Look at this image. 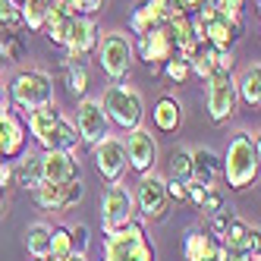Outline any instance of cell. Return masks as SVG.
Masks as SVG:
<instances>
[{
    "mask_svg": "<svg viewBox=\"0 0 261 261\" xmlns=\"http://www.w3.org/2000/svg\"><path fill=\"white\" fill-rule=\"evenodd\" d=\"M47 7H50V0H29V4H19V10H22V25L41 32L44 22H47Z\"/></svg>",
    "mask_w": 261,
    "mask_h": 261,
    "instance_id": "obj_28",
    "label": "cell"
},
{
    "mask_svg": "<svg viewBox=\"0 0 261 261\" xmlns=\"http://www.w3.org/2000/svg\"><path fill=\"white\" fill-rule=\"evenodd\" d=\"M179 123H182V107H179V101L170 98V95H164L154 104V126L161 129V133H176Z\"/></svg>",
    "mask_w": 261,
    "mask_h": 261,
    "instance_id": "obj_23",
    "label": "cell"
},
{
    "mask_svg": "<svg viewBox=\"0 0 261 261\" xmlns=\"http://www.w3.org/2000/svg\"><path fill=\"white\" fill-rule=\"evenodd\" d=\"M230 261H258V252H249V255H230Z\"/></svg>",
    "mask_w": 261,
    "mask_h": 261,
    "instance_id": "obj_45",
    "label": "cell"
},
{
    "mask_svg": "<svg viewBox=\"0 0 261 261\" xmlns=\"http://www.w3.org/2000/svg\"><path fill=\"white\" fill-rule=\"evenodd\" d=\"M214 69L217 72H230L233 69V50H217L214 47Z\"/></svg>",
    "mask_w": 261,
    "mask_h": 261,
    "instance_id": "obj_38",
    "label": "cell"
},
{
    "mask_svg": "<svg viewBox=\"0 0 261 261\" xmlns=\"http://www.w3.org/2000/svg\"><path fill=\"white\" fill-rule=\"evenodd\" d=\"M10 101L19 110H38L54 104V79L41 69H19L10 82Z\"/></svg>",
    "mask_w": 261,
    "mask_h": 261,
    "instance_id": "obj_5",
    "label": "cell"
},
{
    "mask_svg": "<svg viewBox=\"0 0 261 261\" xmlns=\"http://www.w3.org/2000/svg\"><path fill=\"white\" fill-rule=\"evenodd\" d=\"M161 69L167 72V79H170V82H176V85H179L186 76H189V57H182V54H173V57L167 60Z\"/></svg>",
    "mask_w": 261,
    "mask_h": 261,
    "instance_id": "obj_33",
    "label": "cell"
},
{
    "mask_svg": "<svg viewBox=\"0 0 261 261\" xmlns=\"http://www.w3.org/2000/svg\"><path fill=\"white\" fill-rule=\"evenodd\" d=\"M98 22L91 16H72L69 22V35H66V60L63 63H85V57L98 47Z\"/></svg>",
    "mask_w": 261,
    "mask_h": 261,
    "instance_id": "obj_12",
    "label": "cell"
},
{
    "mask_svg": "<svg viewBox=\"0 0 261 261\" xmlns=\"http://www.w3.org/2000/svg\"><path fill=\"white\" fill-rule=\"evenodd\" d=\"M107 0H79V16H95L98 10H104Z\"/></svg>",
    "mask_w": 261,
    "mask_h": 261,
    "instance_id": "obj_39",
    "label": "cell"
},
{
    "mask_svg": "<svg viewBox=\"0 0 261 261\" xmlns=\"http://www.w3.org/2000/svg\"><path fill=\"white\" fill-rule=\"evenodd\" d=\"M198 208L208 214V217H211V214H217V211H223V195L214 189V186H208V192H204V198H201Z\"/></svg>",
    "mask_w": 261,
    "mask_h": 261,
    "instance_id": "obj_36",
    "label": "cell"
},
{
    "mask_svg": "<svg viewBox=\"0 0 261 261\" xmlns=\"http://www.w3.org/2000/svg\"><path fill=\"white\" fill-rule=\"evenodd\" d=\"M167 173L176 182H189L192 179V151L189 148H173L170 161H167Z\"/></svg>",
    "mask_w": 261,
    "mask_h": 261,
    "instance_id": "obj_27",
    "label": "cell"
},
{
    "mask_svg": "<svg viewBox=\"0 0 261 261\" xmlns=\"http://www.w3.org/2000/svg\"><path fill=\"white\" fill-rule=\"evenodd\" d=\"M214 236L204 230V227H192L189 233H186V242H182V255H186V261H204L211 255V249H214Z\"/></svg>",
    "mask_w": 261,
    "mask_h": 261,
    "instance_id": "obj_22",
    "label": "cell"
},
{
    "mask_svg": "<svg viewBox=\"0 0 261 261\" xmlns=\"http://www.w3.org/2000/svg\"><path fill=\"white\" fill-rule=\"evenodd\" d=\"M204 261H230V252L220 246V242H214V249H211V255L204 258Z\"/></svg>",
    "mask_w": 261,
    "mask_h": 261,
    "instance_id": "obj_42",
    "label": "cell"
},
{
    "mask_svg": "<svg viewBox=\"0 0 261 261\" xmlns=\"http://www.w3.org/2000/svg\"><path fill=\"white\" fill-rule=\"evenodd\" d=\"M101 261H154V246L139 220L104 236V258Z\"/></svg>",
    "mask_w": 261,
    "mask_h": 261,
    "instance_id": "obj_3",
    "label": "cell"
},
{
    "mask_svg": "<svg viewBox=\"0 0 261 261\" xmlns=\"http://www.w3.org/2000/svg\"><path fill=\"white\" fill-rule=\"evenodd\" d=\"M223 249H227L230 255H249V252H258V227H249L246 220L239 217H230L227 230H223V236L217 239Z\"/></svg>",
    "mask_w": 261,
    "mask_h": 261,
    "instance_id": "obj_17",
    "label": "cell"
},
{
    "mask_svg": "<svg viewBox=\"0 0 261 261\" xmlns=\"http://www.w3.org/2000/svg\"><path fill=\"white\" fill-rule=\"evenodd\" d=\"M129 29H133V35H145L148 29H154V22L148 19V13H145V7H142V4L133 10V16H129Z\"/></svg>",
    "mask_w": 261,
    "mask_h": 261,
    "instance_id": "obj_35",
    "label": "cell"
},
{
    "mask_svg": "<svg viewBox=\"0 0 261 261\" xmlns=\"http://www.w3.org/2000/svg\"><path fill=\"white\" fill-rule=\"evenodd\" d=\"M236 91H239V101H246L249 107L261 104V66L258 63H252L242 72V79L236 82Z\"/></svg>",
    "mask_w": 261,
    "mask_h": 261,
    "instance_id": "obj_25",
    "label": "cell"
},
{
    "mask_svg": "<svg viewBox=\"0 0 261 261\" xmlns=\"http://www.w3.org/2000/svg\"><path fill=\"white\" fill-rule=\"evenodd\" d=\"M63 69H66V85H69V91L72 95H85L88 91V69H85V63H63Z\"/></svg>",
    "mask_w": 261,
    "mask_h": 261,
    "instance_id": "obj_31",
    "label": "cell"
},
{
    "mask_svg": "<svg viewBox=\"0 0 261 261\" xmlns=\"http://www.w3.org/2000/svg\"><path fill=\"white\" fill-rule=\"evenodd\" d=\"M201 4H204V0H179V7H182V13H186V16H195Z\"/></svg>",
    "mask_w": 261,
    "mask_h": 261,
    "instance_id": "obj_43",
    "label": "cell"
},
{
    "mask_svg": "<svg viewBox=\"0 0 261 261\" xmlns=\"http://www.w3.org/2000/svg\"><path fill=\"white\" fill-rule=\"evenodd\" d=\"M76 133L82 145H98L104 136H110V120L98 98H82L76 110Z\"/></svg>",
    "mask_w": 261,
    "mask_h": 261,
    "instance_id": "obj_13",
    "label": "cell"
},
{
    "mask_svg": "<svg viewBox=\"0 0 261 261\" xmlns=\"http://www.w3.org/2000/svg\"><path fill=\"white\" fill-rule=\"evenodd\" d=\"M41 170L44 182H76L79 173V161L72 151H44L41 154Z\"/></svg>",
    "mask_w": 261,
    "mask_h": 261,
    "instance_id": "obj_18",
    "label": "cell"
},
{
    "mask_svg": "<svg viewBox=\"0 0 261 261\" xmlns=\"http://www.w3.org/2000/svg\"><path fill=\"white\" fill-rule=\"evenodd\" d=\"M239 35H242V22H233L227 16H217L214 22L204 25V41L217 50H230L239 41Z\"/></svg>",
    "mask_w": 261,
    "mask_h": 261,
    "instance_id": "obj_19",
    "label": "cell"
},
{
    "mask_svg": "<svg viewBox=\"0 0 261 261\" xmlns=\"http://www.w3.org/2000/svg\"><path fill=\"white\" fill-rule=\"evenodd\" d=\"M29 261H44V258H29Z\"/></svg>",
    "mask_w": 261,
    "mask_h": 261,
    "instance_id": "obj_49",
    "label": "cell"
},
{
    "mask_svg": "<svg viewBox=\"0 0 261 261\" xmlns=\"http://www.w3.org/2000/svg\"><path fill=\"white\" fill-rule=\"evenodd\" d=\"M25 139H29V129L25 120L10 110V114L0 117V158L4 161H16L25 154Z\"/></svg>",
    "mask_w": 261,
    "mask_h": 261,
    "instance_id": "obj_16",
    "label": "cell"
},
{
    "mask_svg": "<svg viewBox=\"0 0 261 261\" xmlns=\"http://www.w3.org/2000/svg\"><path fill=\"white\" fill-rule=\"evenodd\" d=\"M91 148H95V170H98V176H101L107 186H110V182H123V176H126V170H129L123 139L104 136L98 145H91Z\"/></svg>",
    "mask_w": 261,
    "mask_h": 261,
    "instance_id": "obj_10",
    "label": "cell"
},
{
    "mask_svg": "<svg viewBox=\"0 0 261 261\" xmlns=\"http://www.w3.org/2000/svg\"><path fill=\"white\" fill-rule=\"evenodd\" d=\"M4 63H7V60H4V47H0V69H4Z\"/></svg>",
    "mask_w": 261,
    "mask_h": 261,
    "instance_id": "obj_48",
    "label": "cell"
},
{
    "mask_svg": "<svg viewBox=\"0 0 261 261\" xmlns=\"http://www.w3.org/2000/svg\"><path fill=\"white\" fill-rule=\"evenodd\" d=\"M101 107L110 123H117L120 129H126V133H133V129L142 126V117H145V101L136 88H129L123 82L117 85H107L104 98H101Z\"/></svg>",
    "mask_w": 261,
    "mask_h": 261,
    "instance_id": "obj_4",
    "label": "cell"
},
{
    "mask_svg": "<svg viewBox=\"0 0 261 261\" xmlns=\"http://www.w3.org/2000/svg\"><path fill=\"white\" fill-rule=\"evenodd\" d=\"M133 50H139V57L148 63L151 76H158L161 66L176 54V44L170 38V32H167V25H154V29H148L145 35H139V44H133Z\"/></svg>",
    "mask_w": 261,
    "mask_h": 261,
    "instance_id": "obj_11",
    "label": "cell"
},
{
    "mask_svg": "<svg viewBox=\"0 0 261 261\" xmlns=\"http://www.w3.org/2000/svg\"><path fill=\"white\" fill-rule=\"evenodd\" d=\"M98 63L104 69V76L110 82H123L129 76V66H133V57H136V50H133V41H129V35L123 32H107L98 38Z\"/></svg>",
    "mask_w": 261,
    "mask_h": 261,
    "instance_id": "obj_6",
    "label": "cell"
},
{
    "mask_svg": "<svg viewBox=\"0 0 261 261\" xmlns=\"http://www.w3.org/2000/svg\"><path fill=\"white\" fill-rule=\"evenodd\" d=\"M25 129H29V136L38 142L44 151H76V148H79L76 123H69L54 104L38 107V110H29Z\"/></svg>",
    "mask_w": 261,
    "mask_h": 261,
    "instance_id": "obj_1",
    "label": "cell"
},
{
    "mask_svg": "<svg viewBox=\"0 0 261 261\" xmlns=\"http://www.w3.org/2000/svg\"><path fill=\"white\" fill-rule=\"evenodd\" d=\"M25 249H29L32 258H47L50 255V227L44 220L25 227Z\"/></svg>",
    "mask_w": 261,
    "mask_h": 261,
    "instance_id": "obj_24",
    "label": "cell"
},
{
    "mask_svg": "<svg viewBox=\"0 0 261 261\" xmlns=\"http://www.w3.org/2000/svg\"><path fill=\"white\" fill-rule=\"evenodd\" d=\"M189 72H195V76H201V79H211L214 76V47L211 44H201L192 57H189Z\"/></svg>",
    "mask_w": 261,
    "mask_h": 261,
    "instance_id": "obj_29",
    "label": "cell"
},
{
    "mask_svg": "<svg viewBox=\"0 0 261 261\" xmlns=\"http://www.w3.org/2000/svg\"><path fill=\"white\" fill-rule=\"evenodd\" d=\"M10 179H13V161H4V158H0V189H4V186H10Z\"/></svg>",
    "mask_w": 261,
    "mask_h": 261,
    "instance_id": "obj_41",
    "label": "cell"
},
{
    "mask_svg": "<svg viewBox=\"0 0 261 261\" xmlns=\"http://www.w3.org/2000/svg\"><path fill=\"white\" fill-rule=\"evenodd\" d=\"M63 261H88V258H85V255H79V252H72V255H66Z\"/></svg>",
    "mask_w": 261,
    "mask_h": 261,
    "instance_id": "obj_46",
    "label": "cell"
},
{
    "mask_svg": "<svg viewBox=\"0 0 261 261\" xmlns=\"http://www.w3.org/2000/svg\"><path fill=\"white\" fill-rule=\"evenodd\" d=\"M44 261H54V258H50V255H47V258H44Z\"/></svg>",
    "mask_w": 261,
    "mask_h": 261,
    "instance_id": "obj_51",
    "label": "cell"
},
{
    "mask_svg": "<svg viewBox=\"0 0 261 261\" xmlns=\"http://www.w3.org/2000/svg\"><path fill=\"white\" fill-rule=\"evenodd\" d=\"M258 158H261V151H258V136L255 133H246V129H242V133H236L230 139L227 154H223V161H220V170H223V176H227L230 189L242 192V189H249V186L255 182Z\"/></svg>",
    "mask_w": 261,
    "mask_h": 261,
    "instance_id": "obj_2",
    "label": "cell"
},
{
    "mask_svg": "<svg viewBox=\"0 0 261 261\" xmlns=\"http://www.w3.org/2000/svg\"><path fill=\"white\" fill-rule=\"evenodd\" d=\"M4 208H7V198H4V189H0V214H4Z\"/></svg>",
    "mask_w": 261,
    "mask_h": 261,
    "instance_id": "obj_47",
    "label": "cell"
},
{
    "mask_svg": "<svg viewBox=\"0 0 261 261\" xmlns=\"http://www.w3.org/2000/svg\"><path fill=\"white\" fill-rule=\"evenodd\" d=\"M82 195H85L82 179H76V182H41L35 189V201L44 211H66L72 204H79Z\"/></svg>",
    "mask_w": 261,
    "mask_h": 261,
    "instance_id": "obj_14",
    "label": "cell"
},
{
    "mask_svg": "<svg viewBox=\"0 0 261 261\" xmlns=\"http://www.w3.org/2000/svg\"><path fill=\"white\" fill-rule=\"evenodd\" d=\"M217 173H220V158L211 151V148H195L192 151V182L214 186Z\"/></svg>",
    "mask_w": 261,
    "mask_h": 261,
    "instance_id": "obj_21",
    "label": "cell"
},
{
    "mask_svg": "<svg viewBox=\"0 0 261 261\" xmlns=\"http://www.w3.org/2000/svg\"><path fill=\"white\" fill-rule=\"evenodd\" d=\"M16 4H29V0H16Z\"/></svg>",
    "mask_w": 261,
    "mask_h": 261,
    "instance_id": "obj_50",
    "label": "cell"
},
{
    "mask_svg": "<svg viewBox=\"0 0 261 261\" xmlns=\"http://www.w3.org/2000/svg\"><path fill=\"white\" fill-rule=\"evenodd\" d=\"M66 255H72V233H69V227H50V258L63 261Z\"/></svg>",
    "mask_w": 261,
    "mask_h": 261,
    "instance_id": "obj_30",
    "label": "cell"
},
{
    "mask_svg": "<svg viewBox=\"0 0 261 261\" xmlns=\"http://www.w3.org/2000/svg\"><path fill=\"white\" fill-rule=\"evenodd\" d=\"M208 82V117L214 123H223V120H230L236 114V107H239V91H236V79H233V72H214L211 79H204Z\"/></svg>",
    "mask_w": 261,
    "mask_h": 261,
    "instance_id": "obj_9",
    "label": "cell"
},
{
    "mask_svg": "<svg viewBox=\"0 0 261 261\" xmlns=\"http://www.w3.org/2000/svg\"><path fill=\"white\" fill-rule=\"evenodd\" d=\"M69 22H72V16H66V13H60L57 7H47V22H44V35H47V41L50 44H57V47H63L66 44V35H69Z\"/></svg>",
    "mask_w": 261,
    "mask_h": 261,
    "instance_id": "obj_26",
    "label": "cell"
},
{
    "mask_svg": "<svg viewBox=\"0 0 261 261\" xmlns=\"http://www.w3.org/2000/svg\"><path fill=\"white\" fill-rule=\"evenodd\" d=\"M0 29L4 32H19L22 29V10L16 0H0Z\"/></svg>",
    "mask_w": 261,
    "mask_h": 261,
    "instance_id": "obj_32",
    "label": "cell"
},
{
    "mask_svg": "<svg viewBox=\"0 0 261 261\" xmlns=\"http://www.w3.org/2000/svg\"><path fill=\"white\" fill-rule=\"evenodd\" d=\"M167 198H176V201H186V182H176V179H167Z\"/></svg>",
    "mask_w": 261,
    "mask_h": 261,
    "instance_id": "obj_40",
    "label": "cell"
},
{
    "mask_svg": "<svg viewBox=\"0 0 261 261\" xmlns=\"http://www.w3.org/2000/svg\"><path fill=\"white\" fill-rule=\"evenodd\" d=\"M133 201H136V214H142L145 220H164L167 208H170V198H167V179L158 176V173H142Z\"/></svg>",
    "mask_w": 261,
    "mask_h": 261,
    "instance_id": "obj_8",
    "label": "cell"
},
{
    "mask_svg": "<svg viewBox=\"0 0 261 261\" xmlns=\"http://www.w3.org/2000/svg\"><path fill=\"white\" fill-rule=\"evenodd\" d=\"M13 179L16 186H22L25 192H35L44 182V170H41V154H22L19 164L13 167Z\"/></svg>",
    "mask_w": 261,
    "mask_h": 261,
    "instance_id": "obj_20",
    "label": "cell"
},
{
    "mask_svg": "<svg viewBox=\"0 0 261 261\" xmlns=\"http://www.w3.org/2000/svg\"><path fill=\"white\" fill-rule=\"evenodd\" d=\"M129 220H136L133 192H129L123 182H110L104 189V195H101V227H104V236H110L114 230L126 227Z\"/></svg>",
    "mask_w": 261,
    "mask_h": 261,
    "instance_id": "obj_7",
    "label": "cell"
},
{
    "mask_svg": "<svg viewBox=\"0 0 261 261\" xmlns=\"http://www.w3.org/2000/svg\"><path fill=\"white\" fill-rule=\"evenodd\" d=\"M214 10L220 16H227V19L233 22H242V7H246V0H211Z\"/></svg>",
    "mask_w": 261,
    "mask_h": 261,
    "instance_id": "obj_34",
    "label": "cell"
},
{
    "mask_svg": "<svg viewBox=\"0 0 261 261\" xmlns=\"http://www.w3.org/2000/svg\"><path fill=\"white\" fill-rule=\"evenodd\" d=\"M126 145V161L136 173H151L154 170V161H158V142L148 129H133L129 139L123 142Z\"/></svg>",
    "mask_w": 261,
    "mask_h": 261,
    "instance_id": "obj_15",
    "label": "cell"
},
{
    "mask_svg": "<svg viewBox=\"0 0 261 261\" xmlns=\"http://www.w3.org/2000/svg\"><path fill=\"white\" fill-rule=\"evenodd\" d=\"M69 233H72V252L85 255V252H88V242H91L88 227H85V223H76V227H69Z\"/></svg>",
    "mask_w": 261,
    "mask_h": 261,
    "instance_id": "obj_37",
    "label": "cell"
},
{
    "mask_svg": "<svg viewBox=\"0 0 261 261\" xmlns=\"http://www.w3.org/2000/svg\"><path fill=\"white\" fill-rule=\"evenodd\" d=\"M10 110H13V107H10V95H7L4 88H0V117H4V114H10Z\"/></svg>",
    "mask_w": 261,
    "mask_h": 261,
    "instance_id": "obj_44",
    "label": "cell"
}]
</instances>
